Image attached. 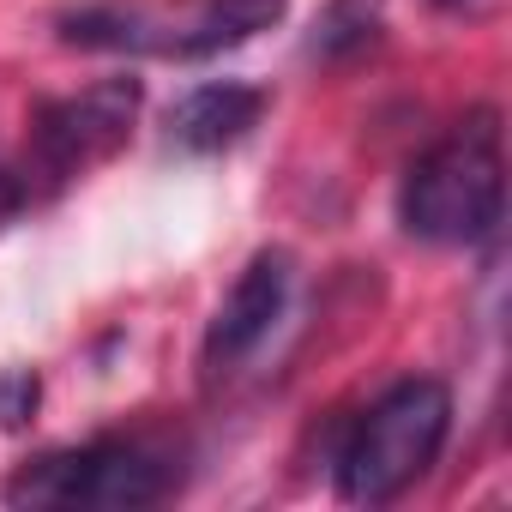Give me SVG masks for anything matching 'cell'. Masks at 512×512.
Wrapping results in <instances>:
<instances>
[{
	"mask_svg": "<svg viewBox=\"0 0 512 512\" xmlns=\"http://www.w3.org/2000/svg\"><path fill=\"white\" fill-rule=\"evenodd\" d=\"M506 211V139L494 109L458 115L404 175L398 223L428 247H476Z\"/></svg>",
	"mask_w": 512,
	"mask_h": 512,
	"instance_id": "obj_1",
	"label": "cell"
},
{
	"mask_svg": "<svg viewBox=\"0 0 512 512\" xmlns=\"http://www.w3.org/2000/svg\"><path fill=\"white\" fill-rule=\"evenodd\" d=\"M446 434H452V392L428 374L398 380L356 416L350 440L338 446V494L350 506L398 500L434 470Z\"/></svg>",
	"mask_w": 512,
	"mask_h": 512,
	"instance_id": "obj_2",
	"label": "cell"
},
{
	"mask_svg": "<svg viewBox=\"0 0 512 512\" xmlns=\"http://www.w3.org/2000/svg\"><path fill=\"white\" fill-rule=\"evenodd\" d=\"M181 488L175 452L151 440H85L31 458L13 482V506H157Z\"/></svg>",
	"mask_w": 512,
	"mask_h": 512,
	"instance_id": "obj_3",
	"label": "cell"
},
{
	"mask_svg": "<svg viewBox=\"0 0 512 512\" xmlns=\"http://www.w3.org/2000/svg\"><path fill=\"white\" fill-rule=\"evenodd\" d=\"M139 103H145L139 79H97V85H85L73 97L37 103L31 145H25V163H19L25 181H31V193H37V181L43 187H67L85 169L109 163L127 145V133L139 121Z\"/></svg>",
	"mask_w": 512,
	"mask_h": 512,
	"instance_id": "obj_4",
	"label": "cell"
},
{
	"mask_svg": "<svg viewBox=\"0 0 512 512\" xmlns=\"http://www.w3.org/2000/svg\"><path fill=\"white\" fill-rule=\"evenodd\" d=\"M290 278H296V266H290L284 247H266V253H253V260H247V272L229 284V296L217 302V314L205 326L199 362H205L211 380L235 374L253 350L272 338V326L284 320V302H290Z\"/></svg>",
	"mask_w": 512,
	"mask_h": 512,
	"instance_id": "obj_5",
	"label": "cell"
},
{
	"mask_svg": "<svg viewBox=\"0 0 512 512\" xmlns=\"http://www.w3.org/2000/svg\"><path fill=\"white\" fill-rule=\"evenodd\" d=\"M266 115V91L260 85H241V79H211L193 85L175 109H169V139L181 151H229L241 145Z\"/></svg>",
	"mask_w": 512,
	"mask_h": 512,
	"instance_id": "obj_6",
	"label": "cell"
},
{
	"mask_svg": "<svg viewBox=\"0 0 512 512\" xmlns=\"http://www.w3.org/2000/svg\"><path fill=\"white\" fill-rule=\"evenodd\" d=\"M284 7H290V0H205V7H199L163 49L181 55V61L223 55V49H235V43H247V37L272 31V25L284 19Z\"/></svg>",
	"mask_w": 512,
	"mask_h": 512,
	"instance_id": "obj_7",
	"label": "cell"
},
{
	"mask_svg": "<svg viewBox=\"0 0 512 512\" xmlns=\"http://www.w3.org/2000/svg\"><path fill=\"white\" fill-rule=\"evenodd\" d=\"M55 37L67 49H109V55H139V49H163L151 13L127 7V0H91L55 19Z\"/></svg>",
	"mask_w": 512,
	"mask_h": 512,
	"instance_id": "obj_8",
	"label": "cell"
},
{
	"mask_svg": "<svg viewBox=\"0 0 512 512\" xmlns=\"http://www.w3.org/2000/svg\"><path fill=\"white\" fill-rule=\"evenodd\" d=\"M386 31V0H326L314 31H308V55L338 67V61H356L380 43Z\"/></svg>",
	"mask_w": 512,
	"mask_h": 512,
	"instance_id": "obj_9",
	"label": "cell"
},
{
	"mask_svg": "<svg viewBox=\"0 0 512 512\" xmlns=\"http://www.w3.org/2000/svg\"><path fill=\"white\" fill-rule=\"evenodd\" d=\"M43 404L37 368H0V428H25Z\"/></svg>",
	"mask_w": 512,
	"mask_h": 512,
	"instance_id": "obj_10",
	"label": "cell"
},
{
	"mask_svg": "<svg viewBox=\"0 0 512 512\" xmlns=\"http://www.w3.org/2000/svg\"><path fill=\"white\" fill-rule=\"evenodd\" d=\"M25 205H31V181H25V169L0 157V223H7V217H19Z\"/></svg>",
	"mask_w": 512,
	"mask_h": 512,
	"instance_id": "obj_11",
	"label": "cell"
},
{
	"mask_svg": "<svg viewBox=\"0 0 512 512\" xmlns=\"http://www.w3.org/2000/svg\"><path fill=\"white\" fill-rule=\"evenodd\" d=\"M434 7H446V13H470V7H482V0H434Z\"/></svg>",
	"mask_w": 512,
	"mask_h": 512,
	"instance_id": "obj_12",
	"label": "cell"
}]
</instances>
